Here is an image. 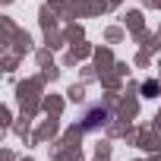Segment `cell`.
<instances>
[{
    "mask_svg": "<svg viewBox=\"0 0 161 161\" xmlns=\"http://www.w3.org/2000/svg\"><path fill=\"white\" fill-rule=\"evenodd\" d=\"M142 92H145V95H158V86H155V82H145Z\"/></svg>",
    "mask_w": 161,
    "mask_h": 161,
    "instance_id": "obj_1",
    "label": "cell"
}]
</instances>
